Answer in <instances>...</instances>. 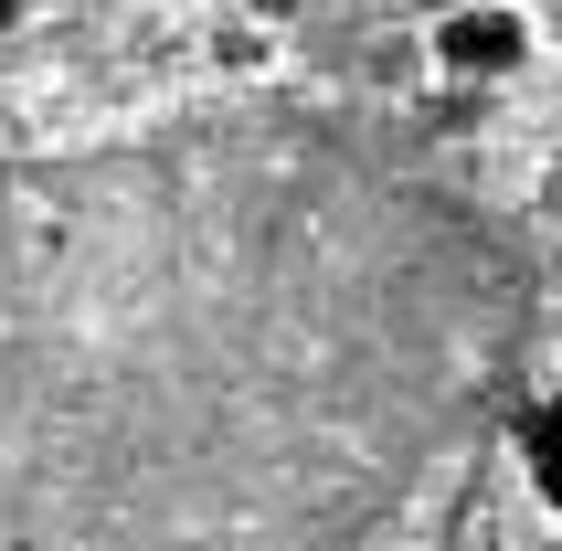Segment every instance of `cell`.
<instances>
[{
  "instance_id": "cell-2",
  "label": "cell",
  "mask_w": 562,
  "mask_h": 551,
  "mask_svg": "<svg viewBox=\"0 0 562 551\" xmlns=\"http://www.w3.org/2000/svg\"><path fill=\"white\" fill-rule=\"evenodd\" d=\"M520 54H531V11H509V0H468V11L436 22V64L446 75H509Z\"/></svg>"
},
{
  "instance_id": "cell-1",
  "label": "cell",
  "mask_w": 562,
  "mask_h": 551,
  "mask_svg": "<svg viewBox=\"0 0 562 551\" xmlns=\"http://www.w3.org/2000/svg\"><path fill=\"white\" fill-rule=\"evenodd\" d=\"M520 329L509 223L340 106L0 159V551H361Z\"/></svg>"
},
{
  "instance_id": "cell-3",
  "label": "cell",
  "mask_w": 562,
  "mask_h": 551,
  "mask_svg": "<svg viewBox=\"0 0 562 551\" xmlns=\"http://www.w3.org/2000/svg\"><path fill=\"white\" fill-rule=\"evenodd\" d=\"M22 11H32V0H0V32H11V22H22Z\"/></svg>"
}]
</instances>
